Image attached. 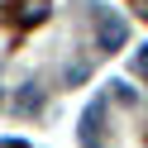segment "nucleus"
I'll list each match as a JSON object with an SVG mask.
<instances>
[{
  "label": "nucleus",
  "instance_id": "1",
  "mask_svg": "<svg viewBox=\"0 0 148 148\" xmlns=\"http://www.w3.org/2000/svg\"><path fill=\"white\" fill-rule=\"evenodd\" d=\"M96 34H100V48H110V53H115L119 43L129 38L124 19H115V14H105V10H96Z\"/></svg>",
  "mask_w": 148,
  "mask_h": 148
},
{
  "label": "nucleus",
  "instance_id": "2",
  "mask_svg": "<svg viewBox=\"0 0 148 148\" xmlns=\"http://www.w3.org/2000/svg\"><path fill=\"white\" fill-rule=\"evenodd\" d=\"M96 119H100V100L86 110V119H81V143H86V148H100V138H96Z\"/></svg>",
  "mask_w": 148,
  "mask_h": 148
},
{
  "label": "nucleus",
  "instance_id": "3",
  "mask_svg": "<svg viewBox=\"0 0 148 148\" xmlns=\"http://www.w3.org/2000/svg\"><path fill=\"white\" fill-rule=\"evenodd\" d=\"M38 105H43V91H38V86H24L19 100H14V110H19V115H29V110H38Z\"/></svg>",
  "mask_w": 148,
  "mask_h": 148
},
{
  "label": "nucleus",
  "instance_id": "4",
  "mask_svg": "<svg viewBox=\"0 0 148 148\" xmlns=\"http://www.w3.org/2000/svg\"><path fill=\"white\" fill-rule=\"evenodd\" d=\"M134 67L143 72V77H148V48H143V53H138V58H134Z\"/></svg>",
  "mask_w": 148,
  "mask_h": 148
}]
</instances>
